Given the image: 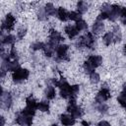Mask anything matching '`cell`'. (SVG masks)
<instances>
[{
  "label": "cell",
  "instance_id": "cell-35",
  "mask_svg": "<svg viewBox=\"0 0 126 126\" xmlns=\"http://www.w3.org/2000/svg\"><path fill=\"white\" fill-rule=\"evenodd\" d=\"M120 19L122 24L126 25V8H122L121 10V15H120Z\"/></svg>",
  "mask_w": 126,
  "mask_h": 126
},
{
  "label": "cell",
  "instance_id": "cell-22",
  "mask_svg": "<svg viewBox=\"0 0 126 126\" xmlns=\"http://www.w3.org/2000/svg\"><path fill=\"white\" fill-rule=\"evenodd\" d=\"M36 109H38V110H40V111H43V112L48 111V109H49V104H48L47 101L42 100V101H40L39 103H37Z\"/></svg>",
  "mask_w": 126,
  "mask_h": 126
},
{
  "label": "cell",
  "instance_id": "cell-32",
  "mask_svg": "<svg viewBox=\"0 0 126 126\" xmlns=\"http://www.w3.org/2000/svg\"><path fill=\"white\" fill-rule=\"evenodd\" d=\"M84 69H85V71L86 72H88V73H92V72H94V67L89 63V61H86L85 63H84Z\"/></svg>",
  "mask_w": 126,
  "mask_h": 126
},
{
  "label": "cell",
  "instance_id": "cell-31",
  "mask_svg": "<svg viewBox=\"0 0 126 126\" xmlns=\"http://www.w3.org/2000/svg\"><path fill=\"white\" fill-rule=\"evenodd\" d=\"M44 43H42V42H34V43H32V48L33 49V50H37V49H43L44 48Z\"/></svg>",
  "mask_w": 126,
  "mask_h": 126
},
{
  "label": "cell",
  "instance_id": "cell-16",
  "mask_svg": "<svg viewBox=\"0 0 126 126\" xmlns=\"http://www.w3.org/2000/svg\"><path fill=\"white\" fill-rule=\"evenodd\" d=\"M55 47H57V46L53 45V44H52V43H50V42L46 43V44L44 45V48H43L45 55H46V56H48V57H50V56L53 54L54 50H56V48H55Z\"/></svg>",
  "mask_w": 126,
  "mask_h": 126
},
{
  "label": "cell",
  "instance_id": "cell-28",
  "mask_svg": "<svg viewBox=\"0 0 126 126\" xmlns=\"http://www.w3.org/2000/svg\"><path fill=\"white\" fill-rule=\"evenodd\" d=\"M90 79H91V82L93 83V84H96V83H98L99 82V75L96 73V72H92L91 74H90Z\"/></svg>",
  "mask_w": 126,
  "mask_h": 126
},
{
  "label": "cell",
  "instance_id": "cell-26",
  "mask_svg": "<svg viewBox=\"0 0 126 126\" xmlns=\"http://www.w3.org/2000/svg\"><path fill=\"white\" fill-rule=\"evenodd\" d=\"M37 18H38V20H40V21H45V20H46L47 14H46L45 8H39L38 13H37Z\"/></svg>",
  "mask_w": 126,
  "mask_h": 126
},
{
  "label": "cell",
  "instance_id": "cell-10",
  "mask_svg": "<svg viewBox=\"0 0 126 126\" xmlns=\"http://www.w3.org/2000/svg\"><path fill=\"white\" fill-rule=\"evenodd\" d=\"M49 42L50 43H52L53 45H57L58 44V42L59 41H61V40H63L64 38L61 36V34L57 32V31H55V30H51L50 31V35H49Z\"/></svg>",
  "mask_w": 126,
  "mask_h": 126
},
{
  "label": "cell",
  "instance_id": "cell-17",
  "mask_svg": "<svg viewBox=\"0 0 126 126\" xmlns=\"http://www.w3.org/2000/svg\"><path fill=\"white\" fill-rule=\"evenodd\" d=\"M93 33H100L101 32H103L104 30V25L102 24V22H95L93 25Z\"/></svg>",
  "mask_w": 126,
  "mask_h": 126
},
{
  "label": "cell",
  "instance_id": "cell-13",
  "mask_svg": "<svg viewBox=\"0 0 126 126\" xmlns=\"http://www.w3.org/2000/svg\"><path fill=\"white\" fill-rule=\"evenodd\" d=\"M57 17L59 18L60 21L65 22L69 19V13L66 11V9H64L63 7H60L57 10Z\"/></svg>",
  "mask_w": 126,
  "mask_h": 126
},
{
  "label": "cell",
  "instance_id": "cell-36",
  "mask_svg": "<svg viewBox=\"0 0 126 126\" xmlns=\"http://www.w3.org/2000/svg\"><path fill=\"white\" fill-rule=\"evenodd\" d=\"M26 32H27V29H26V28H21V29L18 31V37H19V38H23V37L25 36Z\"/></svg>",
  "mask_w": 126,
  "mask_h": 126
},
{
  "label": "cell",
  "instance_id": "cell-19",
  "mask_svg": "<svg viewBox=\"0 0 126 126\" xmlns=\"http://www.w3.org/2000/svg\"><path fill=\"white\" fill-rule=\"evenodd\" d=\"M88 7H89V4L85 1H80L77 5V9H78V13L80 14H84L87 12L88 10Z\"/></svg>",
  "mask_w": 126,
  "mask_h": 126
},
{
  "label": "cell",
  "instance_id": "cell-42",
  "mask_svg": "<svg viewBox=\"0 0 126 126\" xmlns=\"http://www.w3.org/2000/svg\"><path fill=\"white\" fill-rule=\"evenodd\" d=\"M0 120H1V125H0V126H4V124H5V119H4V117L1 116V117H0Z\"/></svg>",
  "mask_w": 126,
  "mask_h": 126
},
{
  "label": "cell",
  "instance_id": "cell-37",
  "mask_svg": "<svg viewBox=\"0 0 126 126\" xmlns=\"http://www.w3.org/2000/svg\"><path fill=\"white\" fill-rule=\"evenodd\" d=\"M97 109L99 110V112L105 113V112L107 111V106H106V104H104V103H99V105L97 106Z\"/></svg>",
  "mask_w": 126,
  "mask_h": 126
},
{
  "label": "cell",
  "instance_id": "cell-11",
  "mask_svg": "<svg viewBox=\"0 0 126 126\" xmlns=\"http://www.w3.org/2000/svg\"><path fill=\"white\" fill-rule=\"evenodd\" d=\"M60 120H61V123L65 126H72V125L75 124V118L72 117L71 115L62 114L60 116Z\"/></svg>",
  "mask_w": 126,
  "mask_h": 126
},
{
  "label": "cell",
  "instance_id": "cell-3",
  "mask_svg": "<svg viewBox=\"0 0 126 126\" xmlns=\"http://www.w3.org/2000/svg\"><path fill=\"white\" fill-rule=\"evenodd\" d=\"M67 51H68V45L66 44H60L56 47V54H57V59L60 60H68L67 57Z\"/></svg>",
  "mask_w": 126,
  "mask_h": 126
},
{
  "label": "cell",
  "instance_id": "cell-4",
  "mask_svg": "<svg viewBox=\"0 0 126 126\" xmlns=\"http://www.w3.org/2000/svg\"><path fill=\"white\" fill-rule=\"evenodd\" d=\"M67 110L71 113V116L74 118H80L83 115V110L80 106L77 104H69L67 107Z\"/></svg>",
  "mask_w": 126,
  "mask_h": 126
},
{
  "label": "cell",
  "instance_id": "cell-40",
  "mask_svg": "<svg viewBox=\"0 0 126 126\" xmlns=\"http://www.w3.org/2000/svg\"><path fill=\"white\" fill-rule=\"evenodd\" d=\"M98 126H110V124L107 121H100L98 123Z\"/></svg>",
  "mask_w": 126,
  "mask_h": 126
},
{
  "label": "cell",
  "instance_id": "cell-2",
  "mask_svg": "<svg viewBox=\"0 0 126 126\" xmlns=\"http://www.w3.org/2000/svg\"><path fill=\"white\" fill-rule=\"evenodd\" d=\"M16 122L19 125H22V126H31L32 123V117L28 116V115L24 114L23 112H20V113L17 114Z\"/></svg>",
  "mask_w": 126,
  "mask_h": 126
},
{
  "label": "cell",
  "instance_id": "cell-43",
  "mask_svg": "<svg viewBox=\"0 0 126 126\" xmlns=\"http://www.w3.org/2000/svg\"><path fill=\"white\" fill-rule=\"evenodd\" d=\"M82 125H84V126H89L90 124H89V122H87V121H82Z\"/></svg>",
  "mask_w": 126,
  "mask_h": 126
},
{
  "label": "cell",
  "instance_id": "cell-38",
  "mask_svg": "<svg viewBox=\"0 0 126 126\" xmlns=\"http://www.w3.org/2000/svg\"><path fill=\"white\" fill-rule=\"evenodd\" d=\"M76 46H77L78 48L85 47V43H84V38H83V36L80 37V38L77 40V42H76Z\"/></svg>",
  "mask_w": 126,
  "mask_h": 126
},
{
  "label": "cell",
  "instance_id": "cell-15",
  "mask_svg": "<svg viewBox=\"0 0 126 126\" xmlns=\"http://www.w3.org/2000/svg\"><path fill=\"white\" fill-rule=\"evenodd\" d=\"M112 35H113V41L114 42H118L121 40L122 38V33L120 31V28L118 26H114L113 31H112Z\"/></svg>",
  "mask_w": 126,
  "mask_h": 126
},
{
  "label": "cell",
  "instance_id": "cell-21",
  "mask_svg": "<svg viewBox=\"0 0 126 126\" xmlns=\"http://www.w3.org/2000/svg\"><path fill=\"white\" fill-rule=\"evenodd\" d=\"M45 11H46V14L48 16H54L55 14H57V11L56 9L54 8V6L51 4V3H47L46 6H45Z\"/></svg>",
  "mask_w": 126,
  "mask_h": 126
},
{
  "label": "cell",
  "instance_id": "cell-33",
  "mask_svg": "<svg viewBox=\"0 0 126 126\" xmlns=\"http://www.w3.org/2000/svg\"><path fill=\"white\" fill-rule=\"evenodd\" d=\"M22 112L24 113V114H26V115H28V116H33L34 115V113H35V110H33V109H31V108H28V107H26L24 110H22Z\"/></svg>",
  "mask_w": 126,
  "mask_h": 126
},
{
  "label": "cell",
  "instance_id": "cell-30",
  "mask_svg": "<svg viewBox=\"0 0 126 126\" xmlns=\"http://www.w3.org/2000/svg\"><path fill=\"white\" fill-rule=\"evenodd\" d=\"M100 9H101V12L102 13H106V14L109 15V13L111 11V5H109L108 3H104V4H102V6H101Z\"/></svg>",
  "mask_w": 126,
  "mask_h": 126
},
{
  "label": "cell",
  "instance_id": "cell-20",
  "mask_svg": "<svg viewBox=\"0 0 126 126\" xmlns=\"http://www.w3.org/2000/svg\"><path fill=\"white\" fill-rule=\"evenodd\" d=\"M44 94H45V96H46L48 99H52V98L55 96V89H54L52 86H48V87L45 89Z\"/></svg>",
  "mask_w": 126,
  "mask_h": 126
},
{
  "label": "cell",
  "instance_id": "cell-8",
  "mask_svg": "<svg viewBox=\"0 0 126 126\" xmlns=\"http://www.w3.org/2000/svg\"><path fill=\"white\" fill-rule=\"evenodd\" d=\"M84 38V43H85V47L88 48H94V44H95V37L93 34V32H88L86 35L83 36Z\"/></svg>",
  "mask_w": 126,
  "mask_h": 126
},
{
  "label": "cell",
  "instance_id": "cell-27",
  "mask_svg": "<svg viewBox=\"0 0 126 126\" xmlns=\"http://www.w3.org/2000/svg\"><path fill=\"white\" fill-rule=\"evenodd\" d=\"M69 19L72 20V21H76V22H78V21L81 20V14L78 13V12H74V11H72V12L69 13Z\"/></svg>",
  "mask_w": 126,
  "mask_h": 126
},
{
  "label": "cell",
  "instance_id": "cell-29",
  "mask_svg": "<svg viewBox=\"0 0 126 126\" xmlns=\"http://www.w3.org/2000/svg\"><path fill=\"white\" fill-rule=\"evenodd\" d=\"M117 100L118 102L120 103V105L123 107V108H126V96H124L123 94H119L118 97H117Z\"/></svg>",
  "mask_w": 126,
  "mask_h": 126
},
{
  "label": "cell",
  "instance_id": "cell-7",
  "mask_svg": "<svg viewBox=\"0 0 126 126\" xmlns=\"http://www.w3.org/2000/svg\"><path fill=\"white\" fill-rule=\"evenodd\" d=\"M14 24H15V17L12 14H8L6 16L5 21H3V23H2V30L6 29L7 31H10L13 29Z\"/></svg>",
  "mask_w": 126,
  "mask_h": 126
},
{
  "label": "cell",
  "instance_id": "cell-23",
  "mask_svg": "<svg viewBox=\"0 0 126 126\" xmlns=\"http://www.w3.org/2000/svg\"><path fill=\"white\" fill-rule=\"evenodd\" d=\"M102 39H103V42H104L105 45H109V44L113 41V35H112V32H106V33L103 35Z\"/></svg>",
  "mask_w": 126,
  "mask_h": 126
},
{
  "label": "cell",
  "instance_id": "cell-9",
  "mask_svg": "<svg viewBox=\"0 0 126 126\" xmlns=\"http://www.w3.org/2000/svg\"><path fill=\"white\" fill-rule=\"evenodd\" d=\"M1 104L2 107L4 108H10L12 105V96L9 93H4L2 91V94H1Z\"/></svg>",
  "mask_w": 126,
  "mask_h": 126
},
{
  "label": "cell",
  "instance_id": "cell-44",
  "mask_svg": "<svg viewBox=\"0 0 126 126\" xmlns=\"http://www.w3.org/2000/svg\"><path fill=\"white\" fill-rule=\"evenodd\" d=\"M124 50L126 51V43H125V45H124Z\"/></svg>",
  "mask_w": 126,
  "mask_h": 126
},
{
  "label": "cell",
  "instance_id": "cell-6",
  "mask_svg": "<svg viewBox=\"0 0 126 126\" xmlns=\"http://www.w3.org/2000/svg\"><path fill=\"white\" fill-rule=\"evenodd\" d=\"M121 10H122V7H120L119 5H111V11L108 15V19L114 22L118 17H120Z\"/></svg>",
  "mask_w": 126,
  "mask_h": 126
},
{
  "label": "cell",
  "instance_id": "cell-34",
  "mask_svg": "<svg viewBox=\"0 0 126 126\" xmlns=\"http://www.w3.org/2000/svg\"><path fill=\"white\" fill-rule=\"evenodd\" d=\"M10 56V58H12L13 60H18V55H17V51H16V49H15V47L13 46L12 48H11V51H10V54H9Z\"/></svg>",
  "mask_w": 126,
  "mask_h": 126
},
{
  "label": "cell",
  "instance_id": "cell-41",
  "mask_svg": "<svg viewBox=\"0 0 126 126\" xmlns=\"http://www.w3.org/2000/svg\"><path fill=\"white\" fill-rule=\"evenodd\" d=\"M121 94H123L124 96H126V84L123 86V90H122V92H121Z\"/></svg>",
  "mask_w": 126,
  "mask_h": 126
},
{
  "label": "cell",
  "instance_id": "cell-12",
  "mask_svg": "<svg viewBox=\"0 0 126 126\" xmlns=\"http://www.w3.org/2000/svg\"><path fill=\"white\" fill-rule=\"evenodd\" d=\"M88 61H89V63H90L94 68H96V67H98V66L101 64L102 58H101L100 56H98V55H91V56L89 57Z\"/></svg>",
  "mask_w": 126,
  "mask_h": 126
},
{
  "label": "cell",
  "instance_id": "cell-45",
  "mask_svg": "<svg viewBox=\"0 0 126 126\" xmlns=\"http://www.w3.org/2000/svg\"><path fill=\"white\" fill-rule=\"evenodd\" d=\"M51 126H58L57 124H53V125H51Z\"/></svg>",
  "mask_w": 126,
  "mask_h": 126
},
{
  "label": "cell",
  "instance_id": "cell-25",
  "mask_svg": "<svg viewBox=\"0 0 126 126\" xmlns=\"http://www.w3.org/2000/svg\"><path fill=\"white\" fill-rule=\"evenodd\" d=\"M76 28H77V30L80 32V31H83V30H86L87 28H88V24L85 22V21H83L82 19L80 20V21H78V22H76V26H75Z\"/></svg>",
  "mask_w": 126,
  "mask_h": 126
},
{
  "label": "cell",
  "instance_id": "cell-39",
  "mask_svg": "<svg viewBox=\"0 0 126 126\" xmlns=\"http://www.w3.org/2000/svg\"><path fill=\"white\" fill-rule=\"evenodd\" d=\"M107 18H108V14L101 12V13L98 15V17H97V21L100 22V21H102V20H104V19H107Z\"/></svg>",
  "mask_w": 126,
  "mask_h": 126
},
{
  "label": "cell",
  "instance_id": "cell-14",
  "mask_svg": "<svg viewBox=\"0 0 126 126\" xmlns=\"http://www.w3.org/2000/svg\"><path fill=\"white\" fill-rule=\"evenodd\" d=\"M65 32L67 33V35L70 37V38H73L74 36H76L78 33H79V31L77 30L76 27L74 26H67L65 28Z\"/></svg>",
  "mask_w": 126,
  "mask_h": 126
},
{
  "label": "cell",
  "instance_id": "cell-1",
  "mask_svg": "<svg viewBox=\"0 0 126 126\" xmlns=\"http://www.w3.org/2000/svg\"><path fill=\"white\" fill-rule=\"evenodd\" d=\"M29 74H30V73H29V70H28V69H22V68H20V69H18L17 71H15V72L13 73L12 78H13L14 82H16V83H21V82H23L24 80L28 79Z\"/></svg>",
  "mask_w": 126,
  "mask_h": 126
},
{
  "label": "cell",
  "instance_id": "cell-18",
  "mask_svg": "<svg viewBox=\"0 0 126 126\" xmlns=\"http://www.w3.org/2000/svg\"><path fill=\"white\" fill-rule=\"evenodd\" d=\"M26 103H27V107H28V108H31V109L35 110L36 107H37V103H36L35 99H34L33 97H32V96L27 97V99H26Z\"/></svg>",
  "mask_w": 126,
  "mask_h": 126
},
{
  "label": "cell",
  "instance_id": "cell-24",
  "mask_svg": "<svg viewBox=\"0 0 126 126\" xmlns=\"http://www.w3.org/2000/svg\"><path fill=\"white\" fill-rule=\"evenodd\" d=\"M2 42L5 44H13L15 42V36L12 34H7L2 38Z\"/></svg>",
  "mask_w": 126,
  "mask_h": 126
},
{
  "label": "cell",
  "instance_id": "cell-5",
  "mask_svg": "<svg viewBox=\"0 0 126 126\" xmlns=\"http://www.w3.org/2000/svg\"><path fill=\"white\" fill-rule=\"evenodd\" d=\"M109 97H110V92H109V90L106 89V88H103V89H101V90L97 93L95 99H96V102L102 103V101L107 100Z\"/></svg>",
  "mask_w": 126,
  "mask_h": 126
}]
</instances>
